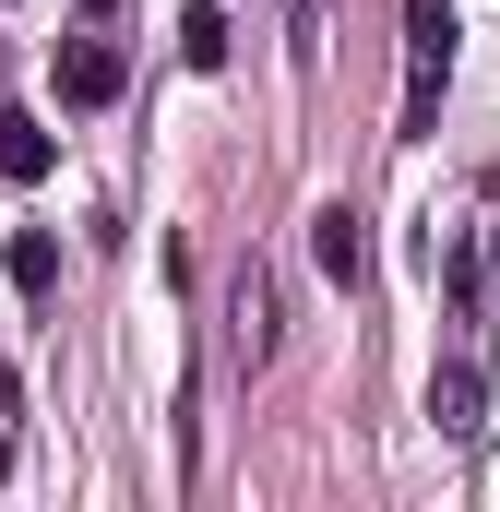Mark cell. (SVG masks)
<instances>
[{"label": "cell", "instance_id": "obj_1", "mask_svg": "<svg viewBox=\"0 0 500 512\" xmlns=\"http://www.w3.org/2000/svg\"><path fill=\"white\" fill-rule=\"evenodd\" d=\"M453 48H465L453 0H405V143H429V131H441V84H453Z\"/></svg>", "mask_w": 500, "mask_h": 512}, {"label": "cell", "instance_id": "obj_2", "mask_svg": "<svg viewBox=\"0 0 500 512\" xmlns=\"http://www.w3.org/2000/svg\"><path fill=\"white\" fill-rule=\"evenodd\" d=\"M429 429H441V441H477V429H489V334H477V322H465L453 358L429 370Z\"/></svg>", "mask_w": 500, "mask_h": 512}, {"label": "cell", "instance_id": "obj_3", "mask_svg": "<svg viewBox=\"0 0 500 512\" xmlns=\"http://www.w3.org/2000/svg\"><path fill=\"white\" fill-rule=\"evenodd\" d=\"M120 84H131L120 36H72V48H60V108H120Z\"/></svg>", "mask_w": 500, "mask_h": 512}, {"label": "cell", "instance_id": "obj_4", "mask_svg": "<svg viewBox=\"0 0 500 512\" xmlns=\"http://www.w3.org/2000/svg\"><path fill=\"white\" fill-rule=\"evenodd\" d=\"M310 262L358 298V286H370V215H358V203H322V215H310Z\"/></svg>", "mask_w": 500, "mask_h": 512}, {"label": "cell", "instance_id": "obj_5", "mask_svg": "<svg viewBox=\"0 0 500 512\" xmlns=\"http://www.w3.org/2000/svg\"><path fill=\"white\" fill-rule=\"evenodd\" d=\"M48 167H60V143H48V131L24 120V108H0V179H12V191H36Z\"/></svg>", "mask_w": 500, "mask_h": 512}, {"label": "cell", "instance_id": "obj_6", "mask_svg": "<svg viewBox=\"0 0 500 512\" xmlns=\"http://www.w3.org/2000/svg\"><path fill=\"white\" fill-rule=\"evenodd\" d=\"M489 274H500V239L489 227H453V310H465V322L489 310Z\"/></svg>", "mask_w": 500, "mask_h": 512}, {"label": "cell", "instance_id": "obj_7", "mask_svg": "<svg viewBox=\"0 0 500 512\" xmlns=\"http://www.w3.org/2000/svg\"><path fill=\"white\" fill-rule=\"evenodd\" d=\"M179 60H191V72H227V60H239V36H227V0H191V12H179Z\"/></svg>", "mask_w": 500, "mask_h": 512}, {"label": "cell", "instance_id": "obj_8", "mask_svg": "<svg viewBox=\"0 0 500 512\" xmlns=\"http://www.w3.org/2000/svg\"><path fill=\"white\" fill-rule=\"evenodd\" d=\"M322 48H334V0H286V60L322 72Z\"/></svg>", "mask_w": 500, "mask_h": 512}, {"label": "cell", "instance_id": "obj_9", "mask_svg": "<svg viewBox=\"0 0 500 512\" xmlns=\"http://www.w3.org/2000/svg\"><path fill=\"white\" fill-rule=\"evenodd\" d=\"M12 286H24V298L60 286V239H48V227H12Z\"/></svg>", "mask_w": 500, "mask_h": 512}, {"label": "cell", "instance_id": "obj_10", "mask_svg": "<svg viewBox=\"0 0 500 512\" xmlns=\"http://www.w3.org/2000/svg\"><path fill=\"white\" fill-rule=\"evenodd\" d=\"M239 346H250V358H274V286H262V274L239 286Z\"/></svg>", "mask_w": 500, "mask_h": 512}, {"label": "cell", "instance_id": "obj_11", "mask_svg": "<svg viewBox=\"0 0 500 512\" xmlns=\"http://www.w3.org/2000/svg\"><path fill=\"white\" fill-rule=\"evenodd\" d=\"M0 477H12V441H0Z\"/></svg>", "mask_w": 500, "mask_h": 512}, {"label": "cell", "instance_id": "obj_12", "mask_svg": "<svg viewBox=\"0 0 500 512\" xmlns=\"http://www.w3.org/2000/svg\"><path fill=\"white\" fill-rule=\"evenodd\" d=\"M84 12H120V0H84Z\"/></svg>", "mask_w": 500, "mask_h": 512}]
</instances>
